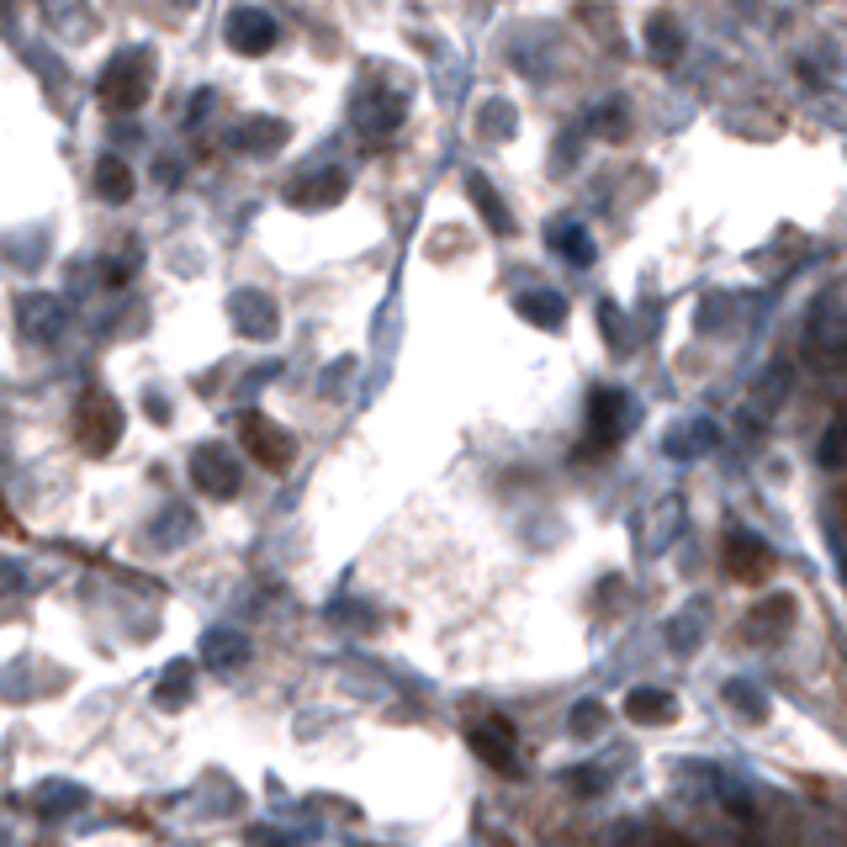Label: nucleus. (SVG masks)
<instances>
[{"label":"nucleus","instance_id":"6","mask_svg":"<svg viewBox=\"0 0 847 847\" xmlns=\"http://www.w3.org/2000/svg\"><path fill=\"white\" fill-rule=\"evenodd\" d=\"M726 567H731V577H742V583H763V577L773 573V551L757 541L753 530H731L726 535Z\"/></svg>","mask_w":847,"mask_h":847},{"label":"nucleus","instance_id":"4","mask_svg":"<svg viewBox=\"0 0 847 847\" xmlns=\"http://www.w3.org/2000/svg\"><path fill=\"white\" fill-rule=\"evenodd\" d=\"M239 434H244V445L255 451V461H260V466H271V472H281V466L292 461V451H297V445H292V434H286L281 423H271L266 414H244Z\"/></svg>","mask_w":847,"mask_h":847},{"label":"nucleus","instance_id":"29","mask_svg":"<svg viewBox=\"0 0 847 847\" xmlns=\"http://www.w3.org/2000/svg\"><path fill=\"white\" fill-rule=\"evenodd\" d=\"M726 699H742V704H736V710H742V715H763V710H757V694L753 689H747V684H726Z\"/></svg>","mask_w":847,"mask_h":847},{"label":"nucleus","instance_id":"2","mask_svg":"<svg viewBox=\"0 0 847 847\" xmlns=\"http://www.w3.org/2000/svg\"><path fill=\"white\" fill-rule=\"evenodd\" d=\"M75 434H80V445L91 455H106L122 434V408L106 393L91 387V393L80 397V408H75Z\"/></svg>","mask_w":847,"mask_h":847},{"label":"nucleus","instance_id":"11","mask_svg":"<svg viewBox=\"0 0 847 847\" xmlns=\"http://www.w3.org/2000/svg\"><path fill=\"white\" fill-rule=\"evenodd\" d=\"M228 144L239 154H275L281 144H286V122H275V117H249V122H239L234 133H228Z\"/></svg>","mask_w":847,"mask_h":847},{"label":"nucleus","instance_id":"17","mask_svg":"<svg viewBox=\"0 0 847 847\" xmlns=\"http://www.w3.org/2000/svg\"><path fill=\"white\" fill-rule=\"evenodd\" d=\"M202 657H207L212 667H223V673H234V667L249 657V641H244L239 631H207V641H202Z\"/></svg>","mask_w":847,"mask_h":847},{"label":"nucleus","instance_id":"20","mask_svg":"<svg viewBox=\"0 0 847 847\" xmlns=\"http://www.w3.org/2000/svg\"><path fill=\"white\" fill-rule=\"evenodd\" d=\"M816 461L826 466V472H837V466H847V408L832 419V429L821 434V451H816Z\"/></svg>","mask_w":847,"mask_h":847},{"label":"nucleus","instance_id":"7","mask_svg":"<svg viewBox=\"0 0 847 847\" xmlns=\"http://www.w3.org/2000/svg\"><path fill=\"white\" fill-rule=\"evenodd\" d=\"M228 318H234V329L244 334V339H271L275 329H281V318H275V303L266 297V292H234V303H228Z\"/></svg>","mask_w":847,"mask_h":847},{"label":"nucleus","instance_id":"9","mask_svg":"<svg viewBox=\"0 0 847 847\" xmlns=\"http://www.w3.org/2000/svg\"><path fill=\"white\" fill-rule=\"evenodd\" d=\"M515 747V731L504 726V721H483V726H472V753L483 757L487 768H498V773H519V757L509 753Z\"/></svg>","mask_w":847,"mask_h":847},{"label":"nucleus","instance_id":"5","mask_svg":"<svg viewBox=\"0 0 847 847\" xmlns=\"http://www.w3.org/2000/svg\"><path fill=\"white\" fill-rule=\"evenodd\" d=\"M16 324H22V334H27V339L54 345V339L64 334V324H69V313H64L59 297H48V292H27V297L16 303Z\"/></svg>","mask_w":847,"mask_h":847},{"label":"nucleus","instance_id":"12","mask_svg":"<svg viewBox=\"0 0 847 847\" xmlns=\"http://www.w3.org/2000/svg\"><path fill=\"white\" fill-rule=\"evenodd\" d=\"M32 805H37V816L43 821H64V816H75V811L86 805V789L69 784V779H43L37 794H32Z\"/></svg>","mask_w":847,"mask_h":847},{"label":"nucleus","instance_id":"13","mask_svg":"<svg viewBox=\"0 0 847 847\" xmlns=\"http://www.w3.org/2000/svg\"><path fill=\"white\" fill-rule=\"evenodd\" d=\"M345 196V176L339 170H318V176H303V181L286 191L292 207H334Z\"/></svg>","mask_w":847,"mask_h":847},{"label":"nucleus","instance_id":"25","mask_svg":"<svg viewBox=\"0 0 847 847\" xmlns=\"http://www.w3.org/2000/svg\"><path fill=\"white\" fill-rule=\"evenodd\" d=\"M646 32H652V43H657V59H673V54H678V32H673V22H667V16H657Z\"/></svg>","mask_w":847,"mask_h":847},{"label":"nucleus","instance_id":"21","mask_svg":"<svg viewBox=\"0 0 847 847\" xmlns=\"http://www.w3.org/2000/svg\"><path fill=\"white\" fill-rule=\"evenodd\" d=\"M519 307H524V318H535L541 329H556V324L567 318V303H562V297H551V292H530Z\"/></svg>","mask_w":847,"mask_h":847},{"label":"nucleus","instance_id":"22","mask_svg":"<svg viewBox=\"0 0 847 847\" xmlns=\"http://www.w3.org/2000/svg\"><path fill=\"white\" fill-rule=\"evenodd\" d=\"M154 699H159V704H181V699H191V663H176V667H170V673L159 678Z\"/></svg>","mask_w":847,"mask_h":847},{"label":"nucleus","instance_id":"14","mask_svg":"<svg viewBox=\"0 0 847 847\" xmlns=\"http://www.w3.org/2000/svg\"><path fill=\"white\" fill-rule=\"evenodd\" d=\"M594 440H605V445H614L620 440V429H625V419H631V408H625V393H614V387H605V393H594Z\"/></svg>","mask_w":847,"mask_h":847},{"label":"nucleus","instance_id":"1","mask_svg":"<svg viewBox=\"0 0 847 847\" xmlns=\"http://www.w3.org/2000/svg\"><path fill=\"white\" fill-rule=\"evenodd\" d=\"M154 91V54L149 48H122L117 59L101 69L95 80V95L106 112H138Z\"/></svg>","mask_w":847,"mask_h":847},{"label":"nucleus","instance_id":"15","mask_svg":"<svg viewBox=\"0 0 847 847\" xmlns=\"http://www.w3.org/2000/svg\"><path fill=\"white\" fill-rule=\"evenodd\" d=\"M43 16H48V27L64 32V37H86V32L95 27L91 0H43Z\"/></svg>","mask_w":847,"mask_h":847},{"label":"nucleus","instance_id":"10","mask_svg":"<svg viewBox=\"0 0 847 847\" xmlns=\"http://www.w3.org/2000/svg\"><path fill=\"white\" fill-rule=\"evenodd\" d=\"M747 620H753V625H747V641H757V646H773V641H784V635H789L794 599H789V594H773V599H768V605H757Z\"/></svg>","mask_w":847,"mask_h":847},{"label":"nucleus","instance_id":"27","mask_svg":"<svg viewBox=\"0 0 847 847\" xmlns=\"http://www.w3.org/2000/svg\"><path fill=\"white\" fill-rule=\"evenodd\" d=\"M244 843H249V847H297V837H281L275 826H255Z\"/></svg>","mask_w":847,"mask_h":847},{"label":"nucleus","instance_id":"8","mask_svg":"<svg viewBox=\"0 0 847 847\" xmlns=\"http://www.w3.org/2000/svg\"><path fill=\"white\" fill-rule=\"evenodd\" d=\"M275 43V22L260 11V5H239L228 16V48L234 54H266Z\"/></svg>","mask_w":847,"mask_h":847},{"label":"nucleus","instance_id":"18","mask_svg":"<svg viewBox=\"0 0 847 847\" xmlns=\"http://www.w3.org/2000/svg\"><path fill=\"white\" fill-rule=\"evenodd\" d=\"M149 535H154V545H185L191 535H196V515L181 509V504H170V509L149 524Z\"/></svg>","mask_w":847,"mask_h":847},{"label":"nucleus","instance_id":"3","mask_svg":"<svg viewBox=\"0 0 847 847\" xmlns=\"http://www.w3.org/2000/svg\"><path fill=\"white\" fill-rule=\"evenodd\" d=\"M191 483L212 493V498H234L239 493V461L223 445H196L191 451Z\"/></svg>","mask_w":847,"mask_h":847},{"label":"nucleus","instance_id":"28","mask_svg":"<svg viewBox=\"0 0 847 847\" xmlns=\"http://www.w3.org/2000/svg\"><path fill=\"white\" fill-rule=\"evenodd\" d=\"M27 588V573L16 562H0V594H22Z\"/></svg>","mask_w":847,"mask_h":847},{"label":"nucleus","instance_id":"23","mask_svg":"<svg viewBox=\"0 0 847 847\" xmlns=\"http://www.w3.org/2000/svg\"><path fill=\"white\" fill-rule=\"evenodd\" d=\"M472 202H483V207H487V217H493V228H498V234L509 228V217H504V207H498V196L487 191V181H483V176H472Z\"/></svg>","mask_w":847,"mask_h":847},{"label":"nucleus","instance_id":"24","mask_svg":"<svg viewBox=\"0 0 847 847\" xmlns=\"http://www.w3.org/2000/svg\"><path fill=\"white\" fill-rule=\"evenodd\" d=\"M551 244H556V249H567L577 266H588V239H583L577 228H551Z\"/></svg>","mask_w":847,"mask_h":847},{"label":"nucleus","instance_id":"30","mask_svg":"<svg viewBox=\"0 0 847 847\" xmlns=\"http://www.w3.org/2000/svg\"><path fill=\"white\" fill-rule=\"evenodd\" d=\"M652 847H694V843H689V837H678V832H667V837H657Z\"/></svg>","mask_w":847,"mask_h":847},{"label":"nucleus","instance_id":"16","mask_svg":"<svg viewBox=\"0 0 847 847\" xmlns=\"http://www.w3.org/2000/svg\"><path fill=\"white\" fill-rule=\"evenodd\" d=\"M95 196L112 202V207H122V202L133 196V170H127V159H117V154L95 159Z\"/></svg>","mask_w":847,"mask_h":847},{"label":"nucleus","instance_id":"19","mask_svg":"<svg viewBox=\"0 0 847 847\" xmlns=\"http://www.w3.org/2000/svg\"><path fill=\"white\" fill-rule=\"evenodd\" d=\"M673 715H678V704H673V694H663V689H635V694H631V721L667 726Z\"/></svg>","mask_w":847,"mask_h":847},{"label":"nucleus","instance_id":"26","mask_svg":"<svg viewBox=\"0 0 847 847\" xmlns=\"http://www.w3.org/2000/svg\"><path fill=\"white\" fill-rule=\"evenodd\" d=\"M133 260H138V249H127V255H112V260H106V281H112V286L133 281V271H138Z\"/></svg>","mask_w":847,"mask_h":847}]
</instances>
